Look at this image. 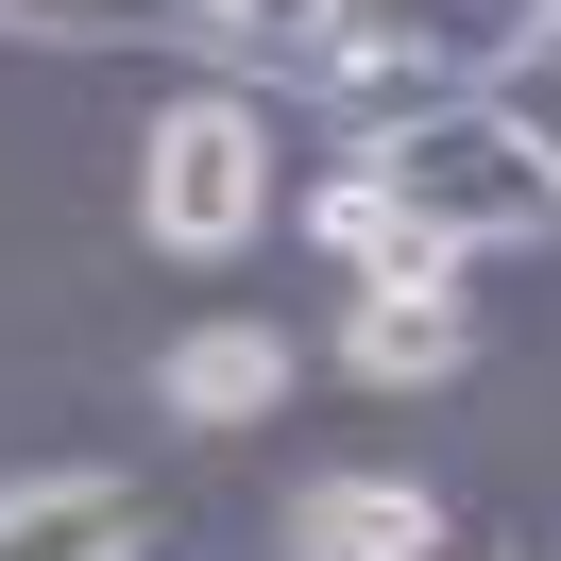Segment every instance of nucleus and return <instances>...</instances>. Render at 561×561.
<instances>
[{
	"mask_svg": "<svg viewBox=\"0 0 561 561\" xmlns=\"http://www.w3.org/2000/svg\"><path fill=\"white\" fill-rule=\"evenodd\" d=\"M255 221H273V119H255L239 85H187V103L137 137V239L187 255V273H221Z\"/></svg>",
	"mask_w": 561,
	"mask_h": 561,
	"instance_id": "f03ea898",
	"label": "nucleus"
},
{
	"mask_svg": "<svg viewBox=\"0 0 561 561\" xmlns=\"http://www.w3.org/2000/svg\"><path fill=\"white\" fill-rule=\"evenodd\" d=\"M0 561H137V493L119 477H18L0 493Z\"/></svg>",
	"mask_w": 561,
	"mask_h": 561,
	"instance_id": "423d86ee",
	"label": "nucleus"
},
{
	"mask_svg": "<svg viewBox=\"0 0 561 561\" xmlns=\"http://www.w3.org/2000/svg\"><path fill=\"white\" fill-rule=\"evenodd\" d=\"M443 273H459V255H443ZM443 273H375V289H357L341 357H357L375 391H425V375H459V357H477V323H459V289H443Z\"/></svg>",
	"mask_w": 561,
	"mask_h": 561,
	"instance_id": "20e7f679",
	"label": "nucleus"
},
{
	"mask_svg": "<svg viewBox=\"0 0 561 561\" xmlns=\"http://www.w3.org/2000/svg\"><path fill=\"white\" fill-rule=\"evenodd\" d=\"M307 239L341 255L357 289H375V273H443V239H409V205H391L375 171H323V187H307Z\"/></svg>",
	"mask_w": 561,
	"mask_h": 561,
	"instance_id": "6e6552de",
	"label": "nucleus"
},
{
	"mask_svg": "<svg viewBox=\"0 0 561 561\" xmlns=\"http://www.w3.org/2000/svg\"><path fill=\"white\" fill-rule=\"evenodd\" d=\"M289 561H443V511H425V477H307Z\"/></svg>",
	"mask_w": 561,
	"mask_h": 561,
	"instance_id": "39448f33",
	"label": "nucleus"
},
{
	"mask_svg": "<svg viewBox=\"0 0 561 561\" xmlns=\"http://www.w3.org/2000/svg\"><path fill=\"white\" fill-rule=\"evenodd\" d=\"M153 409L171 425H273L289 409V341L273 323H187V341L153 357Z\"/></svg>",
	"mask_w": 561,
	"mask_h": 561,
	"instance_id": "7ed1b4c3",
	"label": "nucleus"
},
{
	"mask_svg": "<svg viewBox=\"0 0 561 561\" xmlns=\"http://www.w3.org/2000/svg\"><path fill=\"white\" fill-rule=\"evenodd\" d=\"M323 18H357V0H205V51H307Z\"/></svg>",
	"mask_w": 561,
	"mask_h": 561,
	"instance_id": "9d476101",
	"label": "nucleus"
},
{
	"mask_svg": "<svg viewBox=\"0 0 561 561\" xmlns=\"http://www.w3.org/2000/svg\"><path fill=\"white\" fill-rule=\"evenodd\" d=\"M357 171H375L391 205H409V239H443V255H493V239H545V221H561L545 153H527L477 85L425 103V119H391V137H357Z\"/></svg>",
	"mask_w": 561,
	"mask_h": 561,
	"instance_id": "f257e3e1",
	"label": "nucleus"
},
{
	"mask_svg": "<svg viewBox=\"0 0 561 561\" xmlns=\"http://www.w3.org/2000/svg\"><path fill=\"white\" fill-rule=\"evenodd\" d=\"M477 103L511 119V137L545 153V187H561V18H527V35L493 51V69H477Z\"/></svg>",
	"mask_w": 561,
	"mask_h": 561,
	"instance_id": "1a4fd4ad",
	"label": "nucleus"
},
{
	"mask_svg": "<svg viewBox=\"0 0 561 561\" xmlns=\"http://www.w3.org/2000/svg\"><path fill=\"white\" fill-rule=\"evenodd\" d=\"M0 35H35V51H205V0H0Z\"/></svg>",
	"mask_w": 561,
	"mask_h": 561,
	"instance_id": "0eeeda50",
	"label": "nucleus"
}]
</instances>
